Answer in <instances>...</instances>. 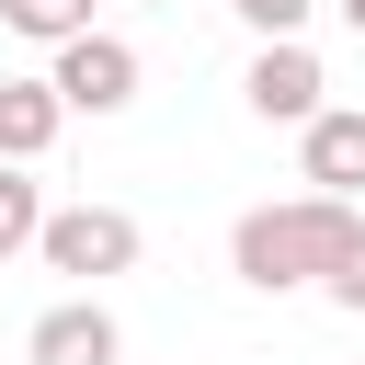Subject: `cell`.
Instances as JSON below:
<instances>
[{
    "label": "cell",
    "instance_id": "obj_7",
    "mask_svg": "<svg viewBox=\"0 0 365 365\" xmlns=\"http://www.w3.org/2000/svg\"><path fill=\"white\" fill-rule=\"evenodd\" d=\"M57 125H68V103L46 91V80H0V160L23 171V160H46L57 148Z\"/></svg>",
    "mask_w": 365,
    "mask_h": 365
},
{
    "label": "cell",
    "instance_id": "obj_9",
    "mask_svg": "<svg viewBox=\"0 0 365 365\" xmlns=\"http://www.w3.org/2000/svg\"><path fill=\"white\" fill-rule=\"evenodd\" d=\"M34 228H46V194L0 160V262H11V251H34Z\"/></svg>",
    "mask_w": 365,
    "mask_h": 365
},
{
    "label": "cell",
    "instance_id": "obj_10",
    "mask_svg": "<svg viewBox=\"0 0 365 365\" xmlns=\"http://www.w3.org/2000/svg\"><path fill=\"white\" fill-rule=\"evenodd\" d=\"M228 11H240V23L274 46V34H308V11H319V0H228Z\"/></svg>",
    "mask_w": 365,
    "mask_h": 365
},
{
    "label": "cell",
    "instance_id": "obj_12",
    "mask_svg": "<svg viewBox=\"0 0 365 365\" xmlns=\"http://www.w3.org/2000/svg\"><path fill=\"white\" fill-rule=\"evenodd\" d=\"M342 23H354V34H365V0H342Z\"/></svg>",
    "mask_w": 365,
    "mask_h": 365
},
{
    "label": "cell",
    "instance_id": "obj_2",
    "mask_svg": "<svg viewBox=\"0 0 365 365\" xmlns=\"http://www.w3.org/2000/svg\"><path fill=\"white\" fill-rule=\"evenodd\" d=\"M34 251H46V274H68V285L91 297V285H114V274H137V251H148V228H137L125 205H46V228H34Z\"/></svg>",
    "mask_w": 365,
    "mask_h": 365
},
{
    "label": "cell",
    "instance_id": "obj_11",
    "mask_svg": "<svg viewBox=\"0 0 365 365\" xmlns=\"http://www.w3.org/2000/svg\"><path fill=\"white\" fill-rule=\"evenodd\" d=\"M319 297H331V308H365V217H354V240H342V262H331Z\"/></svg>",
    "mask_w": 365,
    "mask_h": 365
},
{
    "label": "cell",
    "instance_id": "obj_4",
    "mask_svg": "<svg viewBox=\"0 0 365 365\" xmlns=\"http://www.w3.org/2000/svg\"><path fill=\"white\" fill-rule=\"evenodd\" d=\"M319 91H331V80H319L308 34H274V46L251 57V80H240V103H251L262 125H308V114H319Z\"/></svg>",
    "mask_w": 365,
    "mask_h": 365
},
{
    "label": "cell",
    "instance_id": "obj_3",
    "mask_svg": "<svg viewBox=\"0 0 365 365\" xmlns=\"http://www.w3.org/2000/svg\"><path fill=\"white\" fill-rule=\"evenodd\" d=\"M137 80H148V68H137V46H125V34H103V23H91V34H68V46H57V68H46V91H57L68 114H125V103H137Z\"/></svg>",
    "mask_w": 365,
    "mask_h": 365
},
{
    "label": "cell",
    "instance_id": "obj_8",
    "mask_svg": "<svg viewBox=\"0 0 365 365\" xmlns=\"http://www.w3.org/2000/svg\"><path fill=\"white\" fill-rule=\"evenodd\" d=\"M0 23L34 46H68V34H91V0H0Z\"/></svg>",
    "mask_w": 365,
    "mask_h": 365
},
{
    "label": "cell",
    "instance_id": "obj_5",
    "mask_svg": "<svg viewBox=\"0 0 365 365\" xmlns=\"http://www.w3.org/2000/svg\"><path fill=\"white\" fill-rule=\"evenodd\" d=\"M23 365H125V331H114L103 297H57L34 319V342H23Z\"/></svg>",
    "mask_w": 365,
    "mask_h": 365
},
{
    "label": "cell",
    "instance_id": "obj_6",
    "mask_svg": "<svg viewBox=\"0 0 365 365\" xmlns=\"http://www.w3.org/2000/svg\"><path fill=\"white\" fill-rule=\"evenodd\" d=\"M297 160H308V194H365V114L354 103H319L308 125H297Z\"/></svg>",
    "mask_w": 365,
    "mask_h": 365
},
{
    "label": "cell",
    "instance_id": "obj_1",
    "mask_svg": "<svg viewBox=\"0 0 365 365\" xmlns=\"http://www.w3.org/2000/svg\"><path fill=\"white\" fill-rule=\"evenodd\" d=\"M342 240H354V205H342V194H285V205H251V217H240L228 274H240L251 297H297V285H331Z\"/></svg>",
    "mask_w": 365,
    "mask_h": 365
}]
</instances>
